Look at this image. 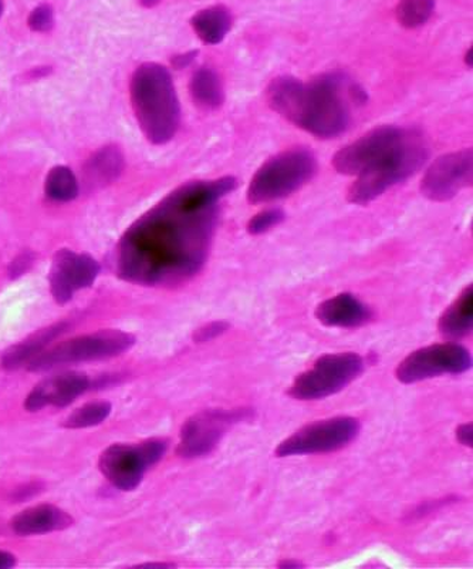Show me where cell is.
<instances>
[{"instance_id": "cell-15", "label": "cell", "mask_w": 473, "mask_h": 569, "mask_svg": "<svg viewBox=\"0 0 473 569\" xmlns=\"http://www.w3.org/2000/svg\"><path fill=\"white\" fill-rule=\"evenodd\" d=\"M89 376L81 372H64L44 379L30 391L24 408L39 411L49 406L66 408L90 389Z\"/></svg>"}, {"instance_id": "cell-21", "label": "cell", "mask_w": 473, "mask_h": 569, "mask_svg": "<svg viewBox=\"0 0 473 569\" xmlns=\"http://www.w3.org/2000/svg\"><path fill=\"white\" fill-rule=\"evenodd\" d=\"M473 325V292L467 287L440 319V332L447 339H461L470 335Z\"/></svg>"}, {"instance_id": "cell-5", "label": "cell", "mask_w": 473, "mask_h": 569, "mask_svg": "<svg viewBox=\"0 0 473 569\" xmlns=\"http://www.w3.org/2000/svg\"><path fill=\"white\" fill-rule=\"evenodd\" d=\"M318 172V160L308 149H290L272 157L253 176L248 200L258 206L282 200L306 186Z\"/></svg>"}, {"instance_id": "cell-36", "label": "cell", "mask_w": 473, "mask_h": 569, "mask_svg": "<svg viewBox=\"0 0 473 569\" xmlns=\"http://www.w3.org/2000/svg\"><path fill=\"white\" fill-rule=\"evenodd\" d=\"M466 64L470 66V68L472 66V49L466 52Z\"/></svg>"}, {"instance_id": "cell-30", "label": "cell", "mask_w": 473, "mask_h": 569, "mask_svg": "<svg viewBox=\"0 0 473 569\" xmlns=\"http://www.w3.org/2000/svg\"><path fill=\"white\" fill-rule=\"evenodd\" d=\"M472 425H462L456 431L457 440L461 445L472 447Z\"/></svg>"}, {"instance_id": "cell-33", "label": "cell", "mask_w": 473, "mask_h": 569, "mask_svg": "<svg viewBox=\"0 0 473 569\" xmlns=\"http://www.w3.org/2000/svg\"><path fill=\"white\" fill-rule=\"evenodd\" d=\"M139 567H145V568H172L175 567L174 563H144V566Z\"/></svg>"}, {"instance_id": "cell-37", "label": "cell", "mask_w": 473, "mask_h": 569, "mask_svg": "<svg viewBox=\"0 0 473 569\" xmlns=\"http://www.w3.org/2000/svg\"><path fill=\"white\" fill-rule=\"evenodd\" d=\"M0 17H2V2H0Z\"/></svg>"}, {"instance_id": "cell-18", "label": "cell", "mask_w": 473, "mask_h": 569, "mask_svg": "<svg viewBox=\"0 0 473 569\" xmlns=\"http://www.w3.org/2000/svg\"><path fill=\"white\" fill-rule=\"evenodd\" d=\"M68 329V323L60 322L30 335L29 338L14 345V347L4 352L2 360H0V366H2L4 370H9V372L29 366L40 353L48 349L49 345L52 343L54 339L62 337Z\"/></svg>"}, {"instance_id": "cell-12", "label": "cell", "mask_w": 473, "mask_h": 569, "mask_svg": "<svg viewBox=\"0 0 473 569\" xmlns=\"http://www.w3.org/2000/svg\"><path fill=\"white\" fill-rule=\"evenodd\" d=\"M472 176V149L442 156L422 178V194L435 202L450 201L460 194L462 190L471 187Z\"/></svg>"}, {"instance_id": "cell-10", "label": "cell", "mask_w": 473, "mask_h": 569, "mask_svg": "<svg viewBox=\"0 0 473 569\" xmlns=\"http://www.w3.org/2000/svg\"><path fill=\"white\" fill-rule=\"evenodd\" d=\"M251 410H205L192 416L181 430L177 453L184 459H200L211 455L222 437L239 421L251 419Z\"/></svg>"}, {"instance_id": "cell-11", "label": "cell", "mask_w": 473, "mask_h": 569, "mask_svg": "<svg viewBox=\"0 0 473 569\" xmlns=\"http://www.w3.org/2000/svg\"><path fill=\"white\" fill-rule=\"evenodd\" d=\"M470 350L456 343L432 345L405 358L396 369V379L405 385L439 378L442 375H461L471 369Z\"/></svg>"}, {"instance_id": "cell-29", "label": "cell", "mask_w": 473, "mask_h": 569, "mask_svg": "<svg viewBox=\"0 0 473 569\" xmlns=\"http://www.w3.org/2000/svg\"><path fill=\"white\" fill-rule=\"evenodd\" d=\"M228 329L229 325L227 322H212L207 325L205 328L198 330L193 339H195L197 342H208V340L215 339L220 337V335L225 333Z\"/></svg>"}, {"instance_id": "cell-16", "label": "cell", "mask_w": 473, "mask_h": 569, "mask_svg": "<svg viewBox=\"0 0 473 569\" xmlns=\"http://www.w3.org/2000/svg\"><path fill=\"white\" fill-rule=\"evenodd\" d=\"M315 317L329 328H360L373 319V311L354 295L342 293L319 305Z\"/></svg>"}, {"instance_id": "cell-28", "label": "cell", "mask_w": 473, "mask_h": 569, "mask_svg": "<svg viewBox=\"0 0 473 569\" xmlns=\"http://www.w3.org/2000/svg\"><path fill=\"white\" fill-rule=\"evenodd\" d=\"M34 262L33 253L24 252L22 256H19L9 267V277L10 279H17L19 277L24 276L32 268Z\"/></svg>"}, {"instance_id": "cell-25", "label": "cell", "mask_w": 473, "mask_h": 569, "mask_svg": "<svg viewBox=\"0 0 473 569\" xmlns=\"http://www.w3.org/2000/svg\"><path fill=\"white\" fill-rule=\"evenodd\" d=\"M435 10V0H400L396 19L406 29H415L429 22Z\"/></svg>"}, {"instance_id": "cell-9", "label": "cell", "mask_w": 473, "mask_h": 569, "mask_svg": "<svg viewBox=\"0 0 473 569\" xmlns=\"http://www.w3.org/2000/svg\"><path fill=\"white\" fill-rule=\"evenodd\" d=\"M361 425L354 418H333L303 427L282 441L278 457L332 453L353 443L360 435Z\"/></svg>"}, {"instance_id": "cell-14", "label": "cell", "mask_w": 473, "mask_h": 569, "mask_svg": "<svg viewBox=\"0 0 473 569\" xmlns=\"http://www.w3.org/2000/svg\"><path fill=\"white\" fill-rule=\"evenodd\" d=\"M100 273L99 262L88 253H76L70 249H60L53 258L50 269V291L54 301L68 303L74 293L90 288Z\"/></svg>"}, {"instance_id": "cell-3", "label": "cell", "mask_w": 473, "mask_h": 569, "mask_svg": "<svg viewBox=\"0 0 473 569\" xmlns=\"http://www.w3.org/2000/svg\"><path fill=\"white\" fill-rule=\"evenodd\" d=\"M131 103L142 133L152 144H165L181 121L174 81L164 66L144 63L131 79Z\"/></svg>"}, {"instance_id": "cell-2", "label": "cell", "mask_w": 473, "mask_h": 569, "mask_svg": "<svg viewBox=\"0 0 473 569\" xmlns=\"http://www.w3.org/2000/svg\"><path fill=\"white\" fill-rule=\"evenodd\" d=\"M269 106L290 123L318 139L342 136L351 123V106L363 103L365 93L348 76H319L310 83L281 76L266 91Z\"/></svg>"}, {"instance_id": "cell-8", "label": "cell", "mask_w": 473, "mask_h": 569, "mask_svg": "<svg viewBox=\"0 0 473 569\" xmlns=\"http://www.w3.org/2000/svg\"><path fill=\"white\" fill-rule=\"evenodd\" d=\"M168 441L151 439L140 445H113L100 456V471L121 491H132L141 485L147 470L164 457Z\"/></svg>"}, {"instance_id": "cell-7", "label": "cell", "mask_w": 473, "mask_h": 569, "mask_svg": "<svg viewBox=\"0 0 473 569\" xmlns=\"http://www.w3.org/2000/svg\"><path fill=\"white\" fill-rule=\"evenodd\" d=\"M364 359L355 353L325 355L313 368L299 376L289 395L296 400L329 398L348 388L364 372Z\"/></svg>"}, {"instance_id": "cell-20", "label": "cell", "mask_w": 473, "mask_h": 569, "mask_svg": "<svg viewBox=\"0 0 473 569\" xmlns=\"http://www.w3.org/2000/svg\"><path fill=\"white\" fill-rule=\"evenodd\" d=\"M192 28L198 38L205 44H218L227 38L232 28L233 18L231 10L222 4L201 10L191 20Z\"/></svg>"}, {"instance_id": "cell-13", "label": "cell", "mask_w": 473, "mask_h": 569, "mask_svg": "<svg viewBox=\"0 0 473 569\" xmlns=\"http://www.w3.org/2000/svg\"><path fill=\"white\" fill-rule=\"evenodd\" d=\"M405 134L406 129L395 126H383L370 131L334 156L335 171L343 176H360L386 152L393 150Z\"/></svg>"}, {"instance_id": "cell-23", "label": "cell", "mask_w": 473, "mask_h": 569, "mask_svg": "<svg viewBox=\"0 0 473 569\" xmlns=\"http://www.w3.org/2000/svg\"><path fill=\"white\" fill-rule=\"evenodd\" d=\"M46 196L56 202H68L74 200L79 194L78 180L68 167H54L46 178Z\"/></svg>"}, {"instance_id": "cell-19", "label": "cell", "mask_w": 473, "mask_h": 569, "mask_svg": "<svg viewBox=\"0 0 473 569\" xmlns=\"http://www.w3.org/2000/svg\"><path fill=\"white\" fill-rule=\"evenodd\" d=\"M124 169L123 152L119 147L109 146L94 156H91L84 169L85 184L93 190V188H101L109 186L110 182L117 180Z\"/></svg>"}, {"instance_id": "cell-22", "label": "cell", "mask_w": 473, "mask_h": 569, "mask_svg": "<svg viewBox=\"0 0 473 569\" xmlns=\"http://www.w3.org/2000/svg\"><path fill=\"white\" fill-rule=\"evenodd\" d=\"M190 89L193 101L202 109L217 110L225 101V90H223L220 76L212 69L198 70L193 74Z\"/></svg>"}, {"instance_id": "cell-34", "label": "cell", "mask_w": 473, "mask_h": 569, "mask_svg": "<svg viewBox=\"0 0 473 569\" xmlns=\"http://www.w3.org/2000/svg\"><path fill=\"white\" fill-rule=\"evenodd\" d=\"M279 567L281 568H300L303 567L302 563H299L298 561H283L279 563Z\"/></svg>"}, {"instance_id": "cell-32", "label": "cell", "mask_w": 473, "mask_h": 569, "mask_svg": "<svg viewBox=\"0 0 473 569\" xmlns=\"http://www.w3.org/2000/svg\"><path fill=\"white\" fill-rule=\"evenodd\" d=\"M17 566V557L13 553L0 550V569H9Z\"/></svg>"}, {"instance_id": "cell-31", "label": "cell", "mask_w": 473, "mask_h": 569, "mask_svg": "<svg viewBox=\"0 0 473 569\" xmlns=\"http://www.w3.org/2000/svg\"><path fill=\"white\" fill-rule=\"evenodd\" d=\"M198 52H188L175 56L172 63H174L177 69H184L187 66H190L193 60H195Z\"/></svg>"}, {"instance_id": "cell-6", "label": "cell", "mask_w": 473, "mask_h": 569, "mask_svg": "<svg viewBox=\"0 0 473 569\" xmlns=\"http://www.w3.org/2000/svg\"><path fill=\"white\" fill-rule=\"evenodd\" d=\"M135 337L124 330L107 329L84 335L44 350L28 366L30 372H48L63 366L103 360L123 355L134 347Z\"/></svg>"}, {"instance_id": "cell-27", "label": "cell", "mask_w": 473, "mask_h": 569, "mask_svg": "<svg viewBox=\"0 0 473 569\" xmlns=\"http://www.w3.org/2000/svg\"><path fill=\"white\" fill-rule=\"evenodd\" d=\"M53 9L50 4H40L29 17V27L34 32H49L53 28Z\"/></svg>"}, {"instance_id": "cell-26", "label": "cell", "mask_w": 473, "mask_h": 569, "mask_svg": "<svg viewBox=\"0 0 473 569\" xmlns=\"http://www.w3.org/2000/svg\"><path fill=\"white\" fill-rule=\"evenodd\" d=\"M283 210L281 208H273V210H266L258 216H254L248 223V231L252 236H262V233L273 230L279 223L284 221Z\"/></svg>"}, {"instance_id": "cell-24", "label": "cell", "mask_w": 473, "mask_h": 569, "mask_svg": "<svg viewBox=\"0 0 473 569\" xmlns=\"http://www.w3.org/2000/svg\"><path fill=\"white\" fill-rule=\"evenodd\" d=\"M111 405L109 401H95V403H89L81 406L80 409L74 410L68 419L63 421L66 429H88V427H94L103 423L111 413Z\"/></svg>"}, {"instance_id": "cell-35", "label": "cell", "mask_w": 473, "mask_h": 569, "mask_svg": "<svg viewBox=\"0 0 473 569\" xmlns=\"http://www.w3.org/2000/svg\"><path fill=\"white\" fill-rule=\"evenodd\" d=\"M160 2H161V0H140V3L144 8H154Z\"/></svg>"}, {"instance_id": "cell-1", "label": "cell", "mask_w": 473, "mask_h": 569, "mask_svg": "<svg viewBox=\"0 0 473 569\" xmlns=\"http://www.w3.org/2000/svg\"><path fill=\"white\" fill-rule=\"evenodd\" d=\"M236 187L235 177L191 181L158 202L121 238L120 278L164 288L191 281L210 257L221 201Z\"/></svg>"}, {"instance_id": "cell-4", "label": "cell", "mask_w": 473, "mask_h": 569, "mask_svg": "<svg viewBox=\"0 0 473 569\" xmlns=\"http://www.w3.org/2000/svg\"><path fill=\"white\" fill-rule=\"evenodd\" d=\"M429 147L424 137L409 130L404 139L381 159L358 176L350 187L348 200L354 206H368L378 200L391 187L414 176L429 160Z\"/></svg>"}, {"instance_id": "cell-17", "label": "cell", "mask_w": 473, "mask_h": 569, "mask_svg": "<svg viewBox=\"0 0 473 569\" xmlns=\"http://www.w3.org/2000/svg\"><path fill=\"white\" fill-rule=\"evenodd\" d=\"M10 525L19 536H40V533L68 530L74 525V518L62 508L42 505L20 512Z\"/></svg>"}]
</instances>
